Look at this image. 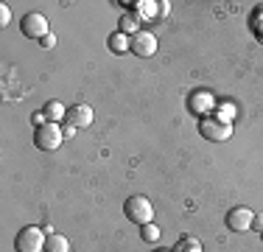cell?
I'll return each mask as SVG.
<instances>
[{"label":"cell","instance_id":"obj_14","mask_svg":"<svg viewBox=\"0 0 263 252\" xmlns=\"http://www.w3.org/2000/svg\"><path fill=\"white\" fill-rule=\"evenodd\" d=\"M106 45H109L112 53H129V37L121 34V31H115V34H109Z\"/></svg>","mask_w":263,"mask_h":252},{"label":"cell","instance_id":"obj_16","mask_svg":"<svg viewBox=\"0 0 263 252\" xmlns=\"http://www.w3.org/2000/svg\"><path fill=\"white\" fill-rule=\"evenodd\" d=\"M140 236H143V241H146V244H157L162 232H160V227L152 222V224H143L140 227Z\"/></svg>","mask_w":263,"mask_h":252},{"label":"cell","instance_id":"obj_3","mask_svg":"<svg viewBox=\"0 0 263 252\" xmlns=\"http://www.w3.org/2000/svg\"><path fill=\"white\" fill-rule=\"evenodd\" d=\"M199 135L210 143H224L233 137V123L218 121L216 115H204V118H199Z\"/></svg>","mask_w":263,"mask_h":252},{"label":"cell","instance_id":"obj_22","mask_svg":"<svg viewBox=\"0 0 263 252\" xmlns=\"http://www.w3.org/2000/svg\"><path fill=\"white\" fill-rule=\"evenodd\" d=\"M62 132H65V140H67V137H73V132H76V126L65 123V126H62Z\"/></svg>","mask_w":263,"mask_h":252},{"label":"cell","instance_id":"obj_18","mask_svg":"<svg viewBox=\"0 0 263 252\" xmlns=\"http://www.w3.org/2000/svg\"><path fill=\"white\" fill-rule=\"evenodd\" d=\"M9 23H11V9L9 3H0V28H6Z\"/></svg>","mask_w":263,"mask_h":252},{"label":"cell","instance_id":"obj_9","mask_svg":"<svg viewBox=\"0 0 263 252\" xmlns=\"http://www.w3.org/2000/svg\"><path fill=\"white\" fill-rule=\"evenodd\" d=\"M65 123L76 126V129H87V126L92 123V106L90 104H73V106H67Z\"/></svg>","mask_w":263,"mask_h":252},{"label":"cell","instance_id":"obj_17","mask_svg":"<svg viewBox=\"0 0 263 252\" xmlns=\"http://www.w3.org/2000/svg\"><path fill=\"white\" fill-rule=\"evenodd\" d=\"M216 118H218V121H224V123H233V118H235V104H218V106H216Z\"/></svg>","mask_w":263,"mask_h":252},{"label":"cell","instance_id":"obj_12","mask_svg":"<svg viewBox=\"0 0 263 252\" xmlns=\"http://www.w3.org/2000/svg\"><path fill=\"white\" fill-rule=\"evenodd\" d=\"M45 252H70V241L65 236H59V232H48Z\"/></svg>","mask_w":263,"mask_h":252},{"label":"cell","instance_id":"obj_5","mask_svg":"<svg viewBox=\"0 0 263 252\" xmlns=\"http://www.w3.org/2000/svg\"><path fill=\"white\" fill-rule=\"evenodd\" d=\"M20 31H23V37H28V40H36V42H40L42 37L51 34L45 14H40V11H28V14L20 20Z\"/></svg>","mask_w":263,"mask_h":252},{"label":"cell","instance_id":"obj_19","mask_svg":"<svg viewBox=\"0 0 263 252\" xmlns=\"http://www.w3.org/2000/svg\"><path fill=\"white\" fill-rule=\"evenodd\" d=\"M31 123H34V126H36V129H40V126H45V123H48V118H45V112H42V110H36V112H34V115H31Z\"/></svg>","mask_w":263,"mask_h":252},{"label":"cell","instance_id":"obj_25","mask_svg":"<svg viewBox=\"0 0 263 252\" xmlns=\"http://www.w3.org/2000/svg\"><path fill=\"white\" fill-rule=\"evenodd\" d=\"M260 241H263V232H260Z\"/></svg>","mask_w":263,"mask_h":252},{"label":"cell","instance_id":"obj_20","mask_svg":"<svg viewBox=\"0 0 263 252\" xmlns=\"http://www.w3.org/2000/svg\"><path fill=\"white\" fill-rule=\"evenodd\" d=\"M40 45H42V48H48V50H51V48H56V37H53V34L42 37V40H40Z\"/></svg>","mask_w":263,"mask_h":252},{"label":"cell","instance_id":"obj_13","mask_svg":"<svg viewBox=\"0 0 263 252\" xmlns=\"http://www.w3.org/2000/svg\"><path fill=\"white\" fill-rule=\"evenodd\" d=\"M135 11L140 14V20H154V17H160V3H154V0H140V3L135 6Z\"/></svg>","mask_w":263,"mask_h":252},{"label":"cell","instance_id":"obj_23","mask_svg":"<svg viewBox=\"0 0 263 252\" xmlns=\"http://www.w3.org/2000/svg\"><path fill=\"white\" fill-rule=\"evenodd\" d=\"M168 14V3H165V0H160V17H165Z\"/></svg>","mask_w":263,"mask_h":252},{"label":"cell","instance_id":"obj_10","mask_svg":"<svg viewBox=\"0 0 263 252\" xmlns=\"http://www.w3.org/2000/svg\"><path fill=\"white\" fill-rule=\"evenodd\" d=\"M118 31L126 34V37H135L137 31H143L140 28V14H137V11H126V14L118 20Z\"/></svg>","mask_w":263,"mask_h":252},{"label":"cell","instance_id":"obj_21","mask_svg":"<svg viewBox=\"0 0 263 252\" xmlns=\"http://www.w3.org/2000/svg\"><path fill=\"white\" fill-rule=\"evenodd\" d=\"M252 230H258V232H263V213H258V216L252 219Z\"/></svg>","mask_w":263,"mask_h":252},{"label":"cell","instance_id":"obj_6","mask_svg":"<svg viewBox=\"0 0 263 252\" xmlns=\"http://www.w3.org/2000/svg\"><path fill=\"white\" fill-rule=\"evenodd\" d=\"M252 219H255V213L249 210V207L238 205V207H230L227 210L224 224H227V230H233V232H247V230H252Z\"/></svg>","mask_w":263,"mask_h":252},{"label":"cell","instance_id":"obj_4","mask_svg":"<svg viewBox=\"0 0 263 252\" xmlns=\"http://www.w3.org/2000/svg\"><path fill=\"white\" fill-rule=\"evenodd\" d=\"M62 143H65V132L59 123H45L34 132V146L40 151H56Z\"/></svg>","mask_w":263,"mask_h":252},{"label":"cell","instance_id":"obj_11","mask_svg":"<svg viewBox=\"0 0 263 252\" xmlns=\"http://www.w3.org/2000/svg\"><path fill=\"white\" fill-rule=\"evenodd\" d=\"M42 112H45L48 123H65V118H67V106H62L59 101H48L42 106Z\"/></svg>","mask_w":263,"mask_h":252},{"label":"cell","instance_id":"obj_2","mask_svg":"<svg viewBox=\"0 0 263 252\" xmlns=\"http://www.w3.org/2000/svg\"><path fill=\"white\" fill-rule=\"evenodd\" d=\"M45 238H48L45 230L28 224L14 236V249L17 252H45Z\"/></svg>","mask_w":263,"mask_h":252},{"label":"cell","instance_id":"obj_1","mask_svg":"<svg viewBox=\"0 0 263 252\" xmlns=\"http://www.w3.org/2000/svg\"><path fill=\"white\" fill-rule=\"evenodd\" d=\"M123 216L129 219L132 224H152L154 219V207H152V199L146 196H129L123 202Z\"/></svg>","mask_w":263,"mask_h":252},{"label":"cell","instance_id":"obj_24","mask_svg":"<svg viewBox=\"0 0 263 252\" xmlns=\"http://www.w3.org/2000/svg\"><path fill=\"white\" fill-rule=\"evenodd\" d=\"M157 252H171V249H157Z\"/></svg>","mask_w":263,"mask_h":252},{"label":"cell","instance_id":"obj_7","mask_svg":"<svg viewBox=\"0 0 263 252\" xmlns=\"http://www.w3.org/2000/svg\"><path fill=\"white\" fill-rule=\"evenodd\" d=\"M129 50L140 59H148V56L157 53V37L152 31H137L135 37H129Z\"/></svg>","mask_w":263,"mask_h":252},{"label":"cell","instance_id":"obj_15","mask_svg":"<svg viewBox=\"0 0 263 252\" xmlns=\"http://www.w3.org/2000/svg\"><path fill=\"white\" fill-rule=\"evenodd\" d=\"M171 252H202V241L193 238V236H182L177 244H174Z\"/></svg>","mask_w":263,"mask_h":252},{"label":"cell","instance_id":"obj_8","mask_svg":"<svg viewBox=\"0 0 263 252\" xmlns=\"http://www.w3.org/2000/svg\"><path fill=\"white\" fill-rule=\"evenodd\" d=\"M216 106H218L216 96H213L210 90H196V93H191V98H187V110H191L193 115H199V118L216 112Z\"/></svg>","mask_w":263,"mask_h":252}]
</instances>
